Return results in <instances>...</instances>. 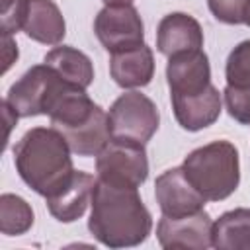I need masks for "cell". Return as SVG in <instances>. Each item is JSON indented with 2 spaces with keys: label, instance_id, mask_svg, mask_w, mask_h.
<instances>
[{
  "label": "cell",
  "instance_id": "cell-13",
  "mask_svg": "<svg viewBox=\"0 0 250 250\" xmlns=\"http://www.w3.org/2000/svg\"><path fill=\"white\" fill-rule=\"evenodd\" d=\"M172 109L178 125L186 131H201L213 125L221 115V94L211 84L197 94H170Z\"/></svg>",
  "mask_w": 250,
  "mask_h": 250
},
{
  "label": "cell",
  "instance_id": "cell-7",
  "mask_svg": "<svg viewBox=\"0 0 250 250\" xmlns=\"http://www.w3.org/2000/svg\"><path fill=\"white\" fill-rule=\"evenodd\" d=\"M94 33L109 53L145 43V25L133 4L104 6L94 20Z\"/></svg>",
  "mask_w": 250,
  "mask_h": 250
},
{
  "label": "cell",
  "instance_id": "cell-10",
  "mask_svg": "<svg viewBox=\"0 0 250 250\" xmlns=\"http://www.w3.org/2000/svg\"><path fill=\"white\" fill-rule=\"evenodd\" d=\"M166 80L170 94H197L211 86V64L203 49L178 53L168 59Z\"/></svg>",
  "mask_w": 250,
  "mask_h": 250
},
{
  "label": "cell",
  "instance_id": "cell-6",
  "mask_svg": "<svg viewBox=\"0 0 250 250\" xmlns=\"http://www.w3.org/2000/svg\"><path fill=\"white\" fill-rule=\"evenodd\" d=\"M98 180L137 188L148 178V158L143 143L109 139V143L96 154Z\"/></svg>",
  "mask_w": 250,
  "mask_h": 250
},
{
  "label": "cell",
  "instance_id": "cell-21",
  "mask_svg": "<svg viewBox=\"0 0 250 250\" xmlns=\"http://www.w3.org/2000/svg\"><path fill=\"white\" fill-rule=\"evenodd\" d=\"M223 98L229 115L242 125H250V86L236 88L227 84V88L223 90Z\"/></svg>",
  "mask_w": 250,
  "mask_h": 250
},
{
  "label": "cell",
  "instance_id": "cell-25",
  "mask_svg": "<svg viewBox=\"0 0 250 250\" xmlns=\"http://www.w3.org/2000/svg\"><path fill=\"white\" fill-rule=\"evenodd\" d=\"M246 25H250V12H248V16H246Z\"/></svg>",
  "mask_w": 250,
  "mask_h": 250
},
{
  "label": "cell",
  "instance_id": "cell-5",
  "mask_svg": "<svg viewBox=\"0 0 250 250\" xmlns=\"http://www.w3.org/2000/svg\"><path fill=\"white\" fill-rule=\"evenodd\" d=\"M107 123L111 139L146 145L158 131L160 113L148 96L137 90H129L111 104L107 111Z\"/></svg>",
  "mask_w": 250,
  "mask_h": 250
},
{
  "label": "cell",
  "instance_id": "cell-20",
  "mask_svg": "<svg viewBox=\"0 0 250 250\" xmlns=\"http://www.w3.org/2000/svg\"><path fill=\"white\" fill-rule=\"evenodd\" d=\"M207 6L215 20L229 25L246 23V16L250 12V0H207Z\"/></svg>",
  "mask_w": 250,
  "mask_h": 250
},
{
  "label": "cell",
  "instance_id": "cell-3",
  "mask_svg": "<svg viewBox=\"0 0 250 250\" xmlns=\"http://www.w3.org/2000/svg\"><path fill=\"white\" fill-rule=\"evenodd\" d=\"M191 186L207 201H223L240 184L238 150L230 141H213L191 150L182 164Z\"/></svg>",
  "mask_w": 250,
  "mask_h": 250
},
{
  "label": "cell",
  "instance_id": "cell-17",
  "mask_svg": "<svg viewBox=\"0 0 250 250\" xmlns=\"http://www.w3.org/2000/svg\"><path fill=\"white\" fill-rule=\"evenodd\" d=\"M211 244L219 250H250V209L236 207L213 221Z\"/></svg>",
  "mask_w": 250,
  "mask_h": 250
},
{
  "label": "cell",
  "instance_id": "cell-2",
  "mask_svg": "<svg viewBox=\"0 0 250 250\" xmlns=\"http://www.w3.org/2000/svg\"><path fill=\"white\" fill-rule=\"evenodd\" d=\"M70 152L55 127H33L14 145V166L27 188L47 197L74 174Z\"/></svg>",
  "mask_w": 250,
  "mask_h": 250
},
{
  "label": "cell",
  "instance_id": "cell-22",
  "mask_svg": "<svg viewBox=\"0 0 250 250\" xmlns=\"http://www.w3.org/2000/svg\"><path fill=\"white\" fill-rule=\"evenodd\" d=\"M29 0H2V35H12L23 29Z\"/></svg>",
  "mask_w": 250,
  "mask_h": 250
},
{
  "label": "cell",
  "instance_id": "cell-18",
  "mask_svg": "<svg viewBox=\"0 0 250 250\" xmlns=\"http://www.w3.org/2000/svg\"><path fill=\"white\" fill-rule=\"evenodd\" d=\"M33 209L31 205L16 195V193H2L0 195V232L6 236H20L25 234L33 227Z\"/></svg>",
  "mask_w": 250,
  "mask_h": 250
},
{
  "label": "cell",
  "instance_id": "cell-14",
  "mask_svg": "<svg viewBox=\"0 0 250 250\" xmlns=\"http://www.w3.org/2000/svg\"><path fill=\"white\" fill-rule=\"evenodd\" d=\"M109 74L113 82L125 90L143 88L150 84L154 76V55L152 49L145 43L133 49L111 53L109 57Z\"/></svg>",
  "mask_w": 250,
  "mask_h": 250
},
{
  "label": "cell",
  "instance_id": "cell-9",
  "mask_svg": "<svg viewBox=\"0 0 250 250\" xmlns=\"http://www.w3.org/2000/svg\"><path fill=\"white\" fill-rule=\"evenodd\" d=\"M213 234V219L203 209L186 217H166L156 225V238L162 248H193L205 250L211 244Z\"/></svg>",
  "mask_w": 250,
  "mask_h": 250
},
{
  "label": "cell",
  "instance_id": "cell-1",
  "mask_svg": "<svg viewBox=\"0 0 250 250\" xmlns=\"http://www.w3.org/2000/svg\"><path fill=\"white\" fill-rule=\"evenodd\" d=\"M88 230L107 248H131L148 238L152 215L137 188H123L96 178Z\"/></svg>",
  "mask_w": 250,
  "mask_h": 250
},
{
  "label": "cell",
  "instance_id": "cell-8",
  "mask_svg": "<svg viewBox=\"0 0 250 250\" xmlns=\"http://www.w3.org/2000/svg\"><path fill=\"white\" fill-rule=\"evenodd\" d=\"M154 197L162 215L178 219L205 207V197L191 186L182 166L168 168L154 182Z\"/></svg>",
  "mask_w": 250,
  "mask_h": 250
},
{
  "label": "cell",
  "instance_id": "cell-11",
  "mask_svg": "<svg viewBox=\"0 0 250 250\" xmlns=\"http://www.w3.org/2000/svg\"><path fill=\"white\" fill-rule=\"evenodd\" d=\"M94 188V176L82 170H74V174L68 178L64 186H61L55 193L45 197L49 213L61 223H72L80 219L86 213L88 205H92Z\"/></svg>",
  "mask_w": 250,
  "mask_h": 250
},
{
  "label": "cell",
  "instance_id": "cell-12",
  "mask_svg": "<svg viewBox=\"0 0 250 250\" xmlns=\"http://www.w3.org/2000/svg\"><path fill=\"white\" fill-rule=\"evenodd\" d=\"M203 47V29L199 21L184 12L164 16L156 27V49L168 59L178 53L199 51Z\"/></svg>",
  "mask_w": 250,
  "mask_h": 250
},
{
  "label": "cell",
  "instance_id": "cell-15",
  "mask_svg": "<svg viewBox=\"0 0 250 250\" xmlns=\"http://www.w3.org/2000/svg\"><path fill=\"white\" fill-rule=\"evenodd\" d=\"M23 31L37 43L59 45L66 35V23L53 0H29Z\"/></svg>",
  "mask_w": 250,
  "mask_h": 250
},
{
  "label": "cell",
  "instance_id": "cell-16",
  "mask_svg": "<svg viewBox=\"0 0 250 250\" xmlns=\"http://www.w3.org/2000/svg\"><path fill=\"white\" fill-rule=\"evenodd\" d=\"M45 64H49L64 82L76 86V88H88L94 82V64L90 57L70 45H59L53 47L45 59Z\"/></svg>",
  "mask_w": 250,
  "mask_h": 250
},
{
  "label": "cell",
  "instance_id": "cell-23",
  "mask_svg": "<svg viewBox=\"0 0 250 250\" xmlns=\"http://www.w3.org/2000/svg\"><path fill=\"white\" fill-rule=\"evenodd\" d=\"M2 45H4V68H2V72H6L10 68V64L16 62V59H18V47H16L12 35H2Z\"/></svg>",
  "mask_w": 250,
  "mask_h": 250
},
{
  "label": "cell",
  "instance_id": "cell-24",
  "mask_svg": "<svg viewBox=\"0 0 250 250\" xmlns=\"http://www.w3.org/2000/svg\"><path fill=\"white\" fill-rule=\"evenodd\" d=\"M105 6H113V4H133V0H102Z\"/></svg>",
  "mask_w": 250,
  "mask_h": 250
},
{
  "label": "cell",
  "instance_id": "cell-4",
  "mask_svg": "<svg viewBox=\"0 0 250 250\" xmlns=\"http://www.w3.org/2000/svg\"><path fill=\"white\" fill-rule=\"evenodd\" d=\"M66 86L68 82H64L49 64H35L10 86L6 102L18 117L47 115Z\"/></svg>",
  "mask_w": 250,
  "mask_h": 250
},
{
  "label": "cell",
  "instance_id": "cell-19",
  "mask_svg": "<svg viewBox=\"0 0 250 250\" xmlns=\"http://www.w3.org/2000/svg\"><path fill=\"white\" fill-rule=\"evenodd\" d=\"M225 78L229 86L248 88L250 86V39L240 41L227 57Z\"/></svg>",
  "mask_w": 250,
  "mask_h": 250
}]
</instances>
